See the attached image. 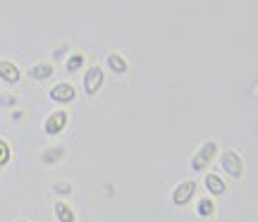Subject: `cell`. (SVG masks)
<instances>
[{
    "label": "cell",
    "instance_id": "1",
    "mask_svg": "<svg viewBox=\"0 0 258 222\" xmlns=\"http://www.w3.org/2000/svg\"><path fill=\"white\" fill-rule=\"evenodd\" d=\"M220 165L232 179H239L244 175V160H241V156L237 151H225L220 158Z\"/></svg>",
    "mask_w": 258,
    "mask_h": 222
},
{
    "label": "cell",
    "instance_id": "2",
    "mask_svg": "<svg viewBox=\"0 0 258 222\" xmlns=\"http://www.w3.org/2000/svg\"><path fill=\"white\" fill-rule=\"evenodd\" d=\"M215 153H218V143H213V141L203 143V146L199 148V153L191 158V170H194V172H201L203 167H208L213 163Z\"/></svg>",
    "mask_w": 258,
    "mask_h": 222
},
{
    "label": "cell",
    "instance_id": "3",
    "mask_svg": "<svg viewBox=\"0 0 258 222\" xmlns=\"http://www.w3.org/2000/svg\"><path fill=\"white\" fill-rule=\"evenodd\" d=\"M64 127H67V112L64 110H55L53 115H48L46 122H43V131H46L48 136H57V134H62Z\"/></svg>",
    "mask_w": 258,
    "mask_h": 222
},
{
    "label": "cell",
    "instance_id": "4",
    "mask_svg": "<svg viewBox=\"0 0 258 222\" xmlns=\"http://www.w3.org/2000/svg\"><path fill=\"white\" fill-rule=\"evenodd\" d=\"M101 86H103V69L101 67H96V65L89 67L86 74H84V91L89 93V96H93Z\"/></svg>",
    "mask_w": 258,
    "mask_h": 222
},
{
    "label": "cell",
    "instance_id": "5",
    "mask_svg": "<svg viewBox=\"0 0 258 222\" xmlns=\"http://www.w3.org/2000/svg\"><path fill=\"white\" fill-rule=\"evenodd\" d=\"M194 194H196V182H182V184H177V189L172 191V203L182 208V205H186L191 201Z\"/></svg>",
    "mask_w": 258,
    "mask_h": 222
},
{
    "label": "cell",
    "instance_id": "6",
    "mask_svg": "<svg viewBox=\"0 0 258 222\" xmlns=\"http://www.w3.org/2000/svg\"><path fill=\"white\" fill-rule=\"evenodd\" d=\"M77 98V91H74L72 84H55L53 89H50V101L55 103H72Z\"/></svg>",
    "mask_w": 258,
    "mask_h": 222
},
{
    "label": "cell",
    "instance_id": "7",
    "mask_svg": "<svg viewBox=\"0 0 258 222\" xmlns=\"http://www.w3.org/2000/svg\"><path fill=\"white\" fill-rule=\"evenodd\" d=\"M0 79H5L8 84H17L22 79V72L17 69V65H12L8 60H0Z\"/></svg>",
    "mask_w": 258,
    "mask_h": 222
},
{
    "label": "cell",
    "instance_id": "8",
    "mask_svg": "<svg viewBox=\"0 0 258 222\" xmlns=\"http://www.w3.org/2000/svg\"><path fill=\"white\" fill-rule=\"evenodd\" d=\"M206 189H208L213 196H222L227 191V184H225L218 175H206Z\"/></svg>",
    "mask_w": 258,
    "mask_h": 222
},
{
    "label": "cell",
    "instance_id": "9",
    "mask_svg": "<svg viewBox=\"0 0 258 222\" xmlns=\"http://www.w3.org/2000/svg\"><path fill=\"white\" fill-rule=\"evenodd\" d=\"M50 74H53V65H48V62H38V65H34L29 69V77L36 79V82H43V79H48Z\"/></svg>",
    "mask_w": 258,
    "mask_h": 222
},
{
    "label": "cell",
    "instance_id": "10",
    "mask_svg": "<svg viewBox=\"0 0 258 222\" xmlns=\"http://www.w3.org/2000/svg\"><path fill=\"white\" fill-rule=\"evenodd\" d=\"M53 210H55L57 222H74V210L67 203H62V201H57V203L53 205Z\"/></svg>",
    "mask_w": 258,
    "mask_h": 222
},
{
    "label": "cell",
    "instance_id": "11",
    "mask_svg": "<svg viewBox=\"0 0 258 222\" xmlns=\"http://www.w3.org/2000/svg\"><path fill=\"white\" fill-rule=\"evenodd\" d=\"M108 67H110L115 74H124L129 69L127 60H124L122 55H117V53H110V55H108Z\"/></svg>",
    "mask_w": 258,
    "mask_h": 222
},
{
    "label": "cell",
    "instance_id": "12",
    "mask_svg": "<svg viewBox=\"0 0 258 222\" xmlns=\"http://www.w3.org/2000/svg\"><path fill=\"white\" fill-rule=\"evenodd\" d=\"M62 156H64V148L62 146H53V148H48L46 153L41 156V160H43V165H55Z\"/></svg>",
    "mask_w": 258,
    "mask_h": 222
},
{
    "label": "cell",
    "instance_id": "13",
    "mask_svg": "<svg viewBox=\"0 0 258 222\" xmlns=\"http://www.w3.org/2000/svg\"><path fill=\"white\" fill-rule=\"evenodd\" d=\"M213 213H215V203L211 198H201L199 201V215L201 217H213Z\"/></svg>",
    "mask_w": 258,
    "mask_h": 222
},
{
    "label": "cell",
    "instance_id": "14",
    "mask_svg": "<svg viewBox=\"0 0 258 222\" xmlns=\"http://www.w3.org/2000/svg\"><path fill=\"white\" fill-rule=\"evenodd\" d=\"M82 65H84V55L82 53H74V55L67 60V72H77Z\"/></svg>",
    "mask_w": 258,
    "mask_h": 222
},
{
    "label": "cell",
    "instance_id": "15",
    "mask_svg": "<svg viewBox=\"0 0 258 222\" xmlns=\"http://www.w3.org/2000/svg\"><path fill=\"white\" fill-rule=\"evenodd\" d=\"M10 163V146L5 139H0V167Z\"/></svg>",
    "mask_w": 258,
    "mask_h": 222
},
{
    "label": "cell",
    "instance_id": "16",
    "mask_svg": "<svg viewBox=\"0 0 258 222\" xmlns=\"http://www.w3.org/2000/svg\"><path fill=\"white\" fill-rule=\"evenodd\" d=\"M53 189H55L57 194H72V186L67 184V182H57V184L53 186Z\"/></svg>",
    "mask_w": 258,
    "mask_h": 222
},
{
    "label": "cell",
    "instance_id": "17",
    "mask_svg": "<svg viewBox=\"0 0 258 222\" xmlns=\"http://www.w3.org/2000/svg\"><path fill=\"white\" fill-rule=\"evenodd\" d=\"M0 103H3V105H15V96H3V98H0Z\"/></svg>",
    "mask_w": 258,
    "mask_h": 222
},
{
    "label": "cell",
    "instance_id": "18",
    "mask_svg": "<svg viewBox=\"0 0 258 222\" xmlns=\"http://www.w3.org/2000/svg\"><path fill=\"white\" fill-rule=\"evenodd\" d=\"M19 222H29V220H19Z\"/></svg>",
    "mask_w": 258,
    "mask_h": 222
}]
</instances>
